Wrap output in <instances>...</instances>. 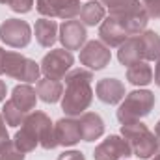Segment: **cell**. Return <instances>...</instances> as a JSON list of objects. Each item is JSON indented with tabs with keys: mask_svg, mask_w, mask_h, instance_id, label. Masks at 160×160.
I'll return each mask as SVG.
<instances>
[{
	"mask_svg": "<svg viewBox=\"0 0 160 160\" xmlns=\"http://www.w3.org/2000/svg\"><path fill=\"white\" fill-rule=\"evenodd\" d=\"M118 60H119L123 65H132L136 62H143L142 60V48H140V39L138 36H132L125 41L119 47V52H118Z\"/></svg>",
	"mask_w": 160,
	"mask_h": 160,
	"instance_id": "22",
	"label": "cell"
},
{
	"mask_svg": "<svg viewBox=\"0 0 160 160\" xmlns=\"http://www.w3.org/2000/svg\"><path fill=\"white\" fill-rule=\"evenodd\" d=\"M38 95L43 102H48V104H54L62 99L63 95V86L60 80H52V78H39L38 80Z\"/></svg>",
	"mask_w": 160,
	"mask_h": 160,
	"instance_id": "18",
	"label": "cell"
},
{
	"mask_svg": "<svg viewBox=\"0 0 160 160\" xmlns=\"http://www.w3.org/2000/svg\"><path fill=\"white\" fill-rule=\"evenodd\" d=\"M0 160H24V153L19 151V149L15 147L13 140H11V142H8V143L0 149Z\"/></svg>",
	"mask_w": 160,
	"mask_h": 160,
	"instance_id": "26",
	"label": "cell"
},
{
	"mask_svg": "<svg viewBox=\"0 0 160 160\" xmlns=\"http://www.w3.org/2000/svg\"><path fill=\"white\" fill-rule=\"evenodd\" d=\"M121 134L128 142L134 157L147 160L158 153V140H157L155 132H151L147 128V125H143L142 121L123 123L121 125Z\"/></svg>",
	"mask_w": 160,
	"mask_h": 160,
	"instance_id": "3",
	"label": "cell"
},
{
	"mask_svg": "<svg viewBox=\"0 0 160 160\" xmlns=\"http://www.w3.org/2000/svg\"><path fill=\"white\" fill-rule=\"evenodd\" d=\"M22 128L26 132H30L43 149H54L58 147L56 136H54V125L50 118L45 112H32L30 116H26V119L22 123Z\"/></svg>",
	"mask_w": 160,
	"mask_h": 160,
	"instance_id": "5",
	"label": "cell"
},
{
	"mask_svg": "<svg viewBox=\"0 0 160 160\" xmlns=\"http://www.w3.org/2000/svg\"><path fill=\"white\" fill-rule=\"evenodd\" d=\"M99 38H101V41H102L108 48H110V47H121L125 41L128 39L127 32L121 28L112 17H108V19H104V21L101 22Z\"/></svg>",
	"mask_w": 160,
	"mask_h": 160,
	"instance_id": "16",
	"label": "cell"
},
{
	"mask_svg": "<svg viewBox=\"0 0 160 160\" xmlns=\"http://www.w3.org/2000/svg\"><path fill=\"white\" fill-rule=\"evenodd\" d=\"M118 2H123V0H102V4H106L108 8H110V6H114V4H118Z\"/></svg>",
	"mask_w": 160,
	"mask_h": 160,
	"instance_id": "34",
	"label": "cell"
},
{
	"mask_svg": "<svg viewBox=\"0 0 160 160\" xmlns=\"http://www.w3.org/2000/svg\"><path fill=\"white\" fill-rule=\"evenodd\" d=\"M4 58H6V50L0 47V75H4Z\"/></svg>",
	"mask_w": 160,
	"mask_h": 160,
	"instance_id": "33",
	"label": "cell"
},
{
	"mask_svg": "<svg viewBox=\"0 0 160 160\" xmlns=\"http://www.w3.org/2000/svg\"><path fill=\"white\" fill-rule=\"evenodd\" d=\"M155 106V95L149 89H136L125 97L118 110V119L121 123L140 121L142 118L149 116Z\"/></svg>",
	"mask_w": 160,
	"mask_h": 160,
	"instance_id": "4",
	"label": "cell"
},
{
	"mask_svg": "<svg viewBox=\"0 0 160 160\" xmlns=\"http://www.w3.org/2000/svg\"><path fill=\"white\" fill-rule=\"evenodd\" d=\"M2 118H4V121H6L9 127H19V125L24 123L26 114H24L19 106H15L13 101L9 99V101L4 104V108H2Z\"/></svg>",
	"mask_w": 160,
	"mask_h": 160,
	"instance_id": "24",
	"label": "cell"
},
{
	"mask_svg": "<svg viewBox=\"0 0 160 160\" xmlns=\"http://www.w3.org/2000/svg\"><path fill=\"white\" fill-rule=\"evenodd\" d=\"M128 157H132V149H130L128 142L123 140L121 136H108L93 151L95 160H119L128 158Z\"/></svg>",
	"mask_w": 160,
	"mask_h": 160,
	"instance_id": "11",
	"label": "cell"
},
{
	"mask_svg": "<svg viewBox=\"0 0 160 160\" xmlns=\"http://www.w3.org/2000/svg\"><path fill=\"white\" fill-rule=\"evenodd\" d=\"M127 80L132 86H147L153 82V69L147 62H136L127 67Z\"/></svg>",
	"mask_w": 160,
	"mask_h": 160,
	"instance_id": "21",
	"label": "cell"
},
{
	"mask_svg": "<svg viewBox=\"0 0 160 160\" xmlns=\"http://www.w3.org/2000/svg\"><path fill=\"white\" fill-rule=\"evenodd\" d=\"M110 48L102 41H88L84 48H80V63L93 69L101 71L110 63Z\"/></svg>",
	"mask_w": 160,
	"mask_h": 160,
	"instance_id": "10",
	"label": "cell"
},
{
	"mask_svg": "<svg viewBox=\"0 0 160 160\" xmlns=\"http://www.w3.org/2000/svg\"><path fill=\"white\" fill-rule=\"evenodd\" d=\"M121 28L127 32L128 38L138 36L145 30L149 22V15L140 0H123L110 6V15Z\"/></svg>",
	"mask_w": 160,
	"mask_h": 160,
	"instance_id": "2",
	"label": "cell"
},
{
	"mask_svg": "<svg viewBox=\"0 0 160 160\" xmlns=\"http://www.w3.org/2000/svg\"><path fill=\"white\" fill-rule=\"evenodd\" d=\"M153 160H160V153H157V155H155V158Z\"/></svg>",
	"mask_w": 160,
	"mask_h": 160,
	"instance_id": "36",
	"label": "cell"
},
{
	"mask_svg": "<svg viewBox=\"0 0 160 160\" xmlns=\"http://www.w3.org/2000/svg\"><path fill=\"white\" fill-rule=\"evenodd\" d=\"M8 142H11L9 140V136H8V130H6V121L2 118V114H0V149L8 143Z\"/></svg>",
	"mask_w": 160,
	"mask_h": 160,
	"instance_id": "29",
	"label": "cell"
},
{
	"mask_svg": "<svg viewBox=\"0 0 160 160\" xmlns=\"http://www.w3.org/2000/svg\"><path fill=\"white\" fill-rule=\"evenodd\" d=\"M6 93H8V88H6V82L0 80V102L6 99Z\"/></svg>",
	"mask_w": 160,
	"mask_h": 160,
	"instance_id": "31",
	"label": "cell"
},
{
	"mask_svg": "<svg viewBox=\"0 0 160 160\" xmlns=\"http://www.w3.org/2000/svg\"><path fill=\"white\" fill-rule=\"evenodd\" d=\"M142 4H143L149 17L160 19V0H142Z\"/></svg>",
	"mask_w": 160,
	"mask_h": 160,
	"instance_id": "28",
	"label": "cell"
},
{
	"mask_svg": "<svg viewBox=\"0 0 160 160\" xmlns=\"http://www.w3.org/2000/svg\"><path fill=\"white\" fill-rule=\"evenodd\" d=\"M36 39H38L41 47L50 48L58 39V24H56V21L47 19V17L39 19L36 22Z\"/></svg>",
	"mask_w": 160,
	"mask_h": 160,
	"instance_id": "19",
	"label": "cell"
},
{
	"mask_svg": "<svg viewBox=\"0 0 160 160\" xmlns=\"http://www.w3.org/2000/svg\"><path fill=\"white\" fill-rule=\"evenodd\" d=\"M0 4L9 6V9L15 13H28L34 6V0H0Z\"/></svg>",
	"mask_w": 160,
	"mask_h": 160,
	"instance_id": "27",
	"label": "cell"
},
{
	"mask_svg": "<svg viewBox=\"0 0 160 160\" xmlns=\"http://www.w3.org/2000/svg\"><path fill=\"white\" fill-rule=\"evenodd\" d=\"M78 127L84 142H95L104 134V121L95 112H84L78 119Z\"/></svg>",
	"mask_w": 160,
	"mask_h": 160,
	"instance_id": "15",
	"label": "cell"
},
{
	"mask_svg": "<svg viewBox=\"0 0 160 160\" xmlns=\"http://www.w3.org/2000/svg\"><path fill=\"white\" fill-rule=\"evenodd\" d=\"M36 8L47 19L58 17L63 21H71L80 13L82 4H80V0H38Z\"/></svg>",
	"mask_w": 160,
	"mask_h": 160,
	"instance_id": "9",
	"label": "cell"
},
{
	"mask_svg": "<svg viewBox=\"0 0 160 160\" xmlns=\"http://www.w3.org/2000/svg\"><path fill=\"white\" fill-rule=\"evenodd\" d=\"M155 82H157V86L160 88V56H158V60H157V69H155Z\"/></svg>",
	"mask_w": 160,
	"mask_h": 160,
	"instance_id": "32",
	"label": "cell"
},
{
	"mask_svg": "<svg viewBox=\"0 0 160 160\" xmlns=\"http://www.w3.org/2000/svg\"><path fill=\"white\" fill-rule=\"evenodd\" d=\"M140 39V48H142V60L143 62H151V60H158L160 56V36L157 32H142L138 34Z\"/></svg>",
	"mask_w": 160,
	"mask_h": 160,
	"instance_id": "20",
	"label": "cell"
},
{
	"mask_svg": "<svg viewBox=\"0 0 160 160\" xmlns=\"http://www.w3.org/2000/svg\"><path fill=\"white\" fill-rule=\"evenodd\" d=\"M93 75L86 69H73L65 75V91L62 95V110L65 116H82L93 99Z\"/></svg>",
	"mask_w": 160,
	"mask_h": 160,
	"instance_id": "1",
	"label": "cell"
},
{
	"mask_svg": "<svg viewBox=\"0 0 160 160\" xmlns=\"http://www.w3.org/2000/svg\"><path fill=\"white\" fill-rule=\"evenodd\" d=\"M73 54L65 48H54L48 54H45L43 62H41V71L47 78L52 80H63L65 75L71 71L73 67Z\"/></svg>",
	"mask_w": 160,
	"mask_h": 160,
	"instance_id": "7",
	"label": "cell"
},
{
	"mask_svg": "<svg viewBox=\"0 0 160 160\" xmlns=\"http://www.w3.org/2000/svg\"><path fill=\"white\" fill-rule=\"evenodd\" d=\"M58 160H86V158L80 151H65L58 157Z\"/></svg>",
	"mask_w": 160,
	"mask_h": 160,
	"instance_id": "30",
	"label": "cell"
},
{
	"mask_svg": "<svg viewBox=\"0 0 160 160\" xmlns=\"http://www.w3.org/2000/svg\"><path fill=\"white\" fill-rule=\"evenodd\" d=\"M54 136H56L58 145H63V147L77 145L80 140H82L78 119H73V118H63V119H60L54 125Z\"/></svg>",
	"mask_w": 160,
	"mask_h": 160,
	"instance_id": "14",
	"label": "cell"
},
{
	"mask_svg": "<svg viewBox=\"0 0 160 160\" xmlns=\"http://www.w3.org/2000/svg\"><path fill=\"white\" fill-rule=\"evenodd\" d=\"M13 143H15V147H17L19 151H22V153H30V151L36 149V145H39V142H38L32 134H28L22 127H21V130H17V134H15V138H13Z\"/></svg>",
	"mask_w": 160,
	"mask_h": 160,
	"instance_id": "25",
	"label": "cell"
},
{
	"mask_svg": "<svg viewBox=\"0 0 160 160\" xmlns=\"http://www.w3.org/2000/svg\"><path fill=\"white\" fill-rule=\"evenodd\" d=\"M97 99L104 104H118L125 99V86L118 78H102L95 86Z\"/></svg>",
	"mask_w": 160,
	"mask_h": 160,
	"instance_id": "13",
	"label": "cell"
},
{
	"mask_svg": "<svg viewBox=\"0 0 160 160\" xmlns=\"http://www.w3.org/2000/svg\"><path fill=\"white\" fill-rule=\"evenodd\" d=\"M86 28L80 21H63V24L60 26V41L63 45L65 50H80L82 45L86 43Z\"/></svg>",
	"mask_w": 160,
	"mask_h": 160,
	"instance_id": "12",
	"label": "cell"
},
{
	"mask_svg": "<svg viewBox=\"0 0 160 160\" xmlns=\"http://www.w3.org/2000/svg\"><path fill=\"white\" fill-rule=\"evenodd\" d=\"M11 101L15 106H19L24 114H30L34 108H36V102H38V91L28 86V84H19L13 88L11 91Z\"/></svg>",
	"mask_w": 160,
	"mask_h": 160,
	"instance_id": "17",
	"label": "cell"
},
{
	"mask_svg": "<svg viewBox=\"0 0 160 160\" xmlns=\"http://www.w3.org/2000/svg\"><path fill=\"white\" fill-rule=\"evenodd\" d=\"M39 65L19 54V52H8L6 50V58H4V75L11 77L15 80H22V82H36L39 80Z\"/></svg>",
	"mask_w": 160,
	"mask_h": 160,
	"instance_id": "6",
	"label": "cell"
},
{
	"mask_svg": "<svg viewBox=\"0 0 160 160\" xmlns=\"http://www.w3.org/2000/svg\"><path fill=\"white\" fill-rule=\"evenodd\" d=\"M104 6L101 4V2H88V4H84L82 6V9H80V21H82V24H86V26H95V24H99V22H102L104 21Z\"/></svg>",
	"mask_w": 160,
	"mask_h": 160,
	"instance_id": "23",
	"label": "cell"
},
{
	"mask_svg": "<svg viewBox=\"0 0 160 160\" xmlns=\"http://www.w3.org/2000/svg\"><path fill=\"white\" fill-rule=\"evenodd\" d=\"M155 136H157V140L160 142V121L157 123V127H155Z\"/></svg>",
	"mask_w": 160,
	"mask_h": 160,
	"instance_id": "35",
	"label": "cell"
},
{
	"mask_svg": "<svg viewBox=\"0 0 160 160\" xmlns=\"http://www.w3.org/2000/svg\"><path fill=\"white\" fill-rule=\"evenodd\" d=\"M0 39L13 48H24L32 39V28L26 21L8 19L0 26Z\"/></svg>",
	"mask_w": 160,
	"mask_h": 160,
	"instance_id": "8",
	"label": "cell"
}]
</instances>
